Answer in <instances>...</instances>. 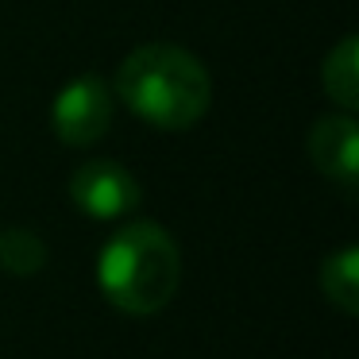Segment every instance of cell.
I'll list each match as a JSON object with an SVG mask.
<instances>
[{
  "mask_svg": "<svg viewBox=\"0 0 359 359\" xmlns=\"http://www.w3.org/2000/svg\"><path fill=\"white\" fill-rule=\"evenodd\" d=\"M116 97L158 132H186L209 112L212 78L174 43L135 47L116 70Z\"/></svg>",
  "mask_w": 359,
  "mask_h": 359,
  "instance_id": "1",
  "label": "cell"
},
{
  "mask_svg": "<svg viewBox=\"0 0 359 359\" xmlns=\"http://www.w3.org/2000/svg\"><path fill=\"white\" fill-rule=\"evenodd\" d=\"M101 294L132 317H151L166 309L182 282V251L170 232L151 220H135L112 232L97 259Z\"/></svg>",
  "mask_w": 359,
  "mask_h": 359,
  "instance_id": "2",
  "label": "cell"
},
{
  "mask_svg": "<svg viewBox=\"0 0 359 359\" xmlns=\"http://www.w3.org/2000/svg\"><path fill=\"white\" fill-rule=\"evenodd\" d=\"M112 124V89L101 78L86 74L74 78L58 89L55 104H50V128L58 140L70 147H93Z\"/></svg>",
  "mask_w": 359,
  "mask_h": 359,
  "instance_id": "3",
  "label": "cell"
},
{
  "mask_svg": "<svg viewBox=\"0 0 359 359\" xmlns=\"http://www.w3.org/2000/svg\"><path fill=\"white\" fill-rule=\"evenodd\" d=\"M70 197L86 217L120 220V217H128V212H135V205H140V182H135L120 163L93 158V163L74 170Z\"/></svg>",
  "mask_w": 359,
  "mask_h": 359,
  "instance_id": "4",
  "label": "cell"
},
{
  "mask_svg": "<svg viewBox=\"0 0 359 359\" xmlns=\"http://www.w3.org/2000/svg\"><path fill=\"white\" fill-rule=\"evenodd\" d=\"M309 158L332 186H340L344 194L355 189L359 174V132L355 120L348 112L340 116H320L309 132Z\"/></svg>",
  "mask_w": 359,
  "mask_h": 359,
  "instance_id": "5",
  "label": "cell"
},
{
  "mask_svg": "<svg viewBox=\"0 0 359 359\" xmlns=\"http://www.w3.org/2000/svg\"><path fill=\"white\" fill-rule=\"evenodd\" d=\"M320 81H325V93L332 97L340 109L351 112L359 104V43L351 39V35L328 50Z\"/></svg>",
  "mask_w": 359,
  "mask_h": 359,
  "instance_id": "6",
  "label": "cell"
},
{
  "mask_svg": "<svg viewBox=\"0 0 359 359\" xmlns=\"http://www.w3.org/2000/svg\"><path fill=\"white\" fill-rule=\"evenodd\" d=\"M320 290L340 313L359 309V251L344 243L320 263Z\"/></svg>",
  "mask_w": 359,
  "mask_h": 359,
  "instance_id": "7",
  "label": "cell"
},
{
  "mask_svg": "<svg viewBox=\"0 0 359 359\" xmlns=\"http://www.w3.org/2000/svg\"><path fill=\"white\" fill-rule=\"evenodd\" d=\"M43 263H47V248H43V240L35 232L12 228V232L0 236V266L8 274L27 278V274H39Z\"/></svg>",
  "mask_w": 359,
  "mask_h": 359,
  "instance_id": "8",
  "label": "cell"
}]
</instances>
